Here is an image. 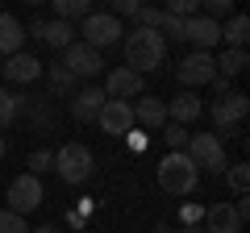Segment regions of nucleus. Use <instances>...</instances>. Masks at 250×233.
I'll use <instances>...</instances> for the list:
<instances>
[{
    "label": "nucleus",
    "instance_id": "f257e3e1",
    "mask_svg": "<svg viewBox=\"0 0 250 233\" xmlns=\"http://www.w3.org/2000/svg\"><path fill=\"white\" fill-rule=\"evenodd\" d=\"M167 63V38L159 29H134L125 34V67L138 75H150Z\"/></svg>",
    "mask_w": 250,
    "mask_h": 233
},
{
    "label": "nucleus",
    "instance_id": "f03ea898",
    "mask_svg": "<svg viewBox=\"0 0 250 233\" xmlns=\"http://www.w3.org/2000/svg\"><path fill=\"white\" fill-rule=\"evenodd\" d=\"M154 179H159V192H167V196H192L200 188V167L184 150H167V158H159Z\"/></svg>",
    "mask_w": 250,
    "mask_h": 233
},
{
    "label": "nucleus",
    "instance_id": "7ed1b4c3",
    "mask_svg": "<svg viewBox=\"0 0 250 233\" xmlns=\"http://www.w3.org/2000/svg\"><path fill=\"white\" fill-rule=\"evenodd\" d=\"M54 171H59V179L62 183H88L92 179V171H96V158H92V150L83 142H67L59 146V154H54Z\"/></svg>",
    "mask_w": 250,
    "mask_h": 233
},
{
    "label": "nucleus",
    "instance_id": "20e7f679",
    "mask_svg": "<svg viewBox=\"0 0 250 233\" xmlns=\"http://www.w3.org/2000/svg\"><path fill=\"white\" fill-rule=\"evenodd\" d=\"M184 154L196 162V167L213 171V175H225V146H221L217 134H192L188 146H184Z\"/></svg>",
    "mask_w": 250,
    "mask_h": 233
},
{
    "label": "nucleus",
    "instance_id": "39448f33",
    "mask_svg": "<svg viewBox=\"0 0 250 233\" xmlns=\"http://www.w3.org/2000/svg\"><path fill=\"white\" fill-rule=\"evenodd\" d=\"M83 42L92 46V50H104V46H117L121 42V17H113V13H88L83 17Z\"/></svg>",
    "mask_w": 250,
    "mask_h": 233
},
{
    "label": "nucleus",
    "instance_id": "423d86ee",
    "mask_svg": "<svg viewBox=\"0 0 250 233\" xmlns=\"http://www.w3.org/2000/svg\"><path fill=\"white\" fill-rule=\"evenodd\" d=\"M175 75H179V83H184L188 92H196V88H205V83H213V75H217V58H213L208 50H192L188 58H179Z\"/></svg>",
    "mask_w": 250,
    "mask_h": 233
},
{
    "label": "nucleus",
    "instance_id": "0eeeda50",
    "mask_svg": "<svg viewBox=\"0 0 250 233\" xmlns=\"http://www.w3.org/2000/svg\"><path fill=\"white\" fill-rule=\"evenodd\" d=\"M62 67H67L75 79H96V75L104 71V58H100V50H92L88 42H71L62 50Z\"/></svg>",
    "mask_w": 250,
    "mask_h": 233
},
{
    "label": "nucleus",
    "instance_id": "6e6552de",
    "mask_svg": "<svg viewBox=\"0 0 250 233\" xmlns=\"http://www.w3.org/2000/svg\"><path fill=\"white\" fill-rule=\"evenodd\" d=\"M4 200H9V213H34L38 204H42V179L38 175H17V179L9 183V192H4Z\"/></svg>",
    "mask_w": 250,
    "mask_h": 233
},
{
    "label": "nucleus",
    "instance_id": "1a4fd4ad",
    "mask_svg": "<svg viewBox=\"0 0 250 233\" xmlns=\"http://www.w3.org/2000/svg\"><path fill=\"white\" fill-rule=\"evenodd\" d=\"M96 125L104 129L108 137H125L134 129V104H129V100H104L100 113H96Z\"/></svg>",
    "mask_w": 250,
    "mask_h": 233
},
{
    "label": "nucleus",
    "instance_id": "9d476101",
    "mask_svg": "<svg viewBox=\"0 0 250 233\" xmlns=\"http://www.w3.org/2000/svg\"><path fill=\"white\" fill-rule=\"evenodd\" d=\"M246 113H250V100L242 96V92H233V88L213 104V121H217V129H229V134H238V129H242Z\"/></svg>",
    "mask_w": 250,
    "mask_h": 233
},
{
    "label": "nucleus",
    "instance_id": "9b49d317",
    "mask_svg": "<svg viewBox=\"0 0 250 233\" xmlns=\"http://www.w3.org/2000/svg\"><path fill=\"white\" fill-rule=\"evenodd\" d=\"M184 42H192V50H208L213 54V46H221V21L205 17V13L188 17L184 21Z\"/></svg>",
    "mask_w": 250,
    "mask_h": 233
},
{
    "label": "nucleus",
    "instance_id": "f8f14e48",
    "mask_svg": "<svg viewBox=\"0 0 250 233\" xmlns=\"http://www.w3.org/2000/svg\"><path fill=\"white\" fill-rule=\"evenodd\" d=\"M42 67H46V63H38L29 50H17V54L4 58L0 71H4V79H9V83H21V88H25V83H38V79H42Z\"/></svg>",
    "mask_w": 250,
    "mask_h": 233
},
{
    "label": "nucleus",
    "instance_id": "ddd939ff",
    "mask_svg": "<svg viewBox=\"0 0 250 233\" xmlns=\"http://www.w3.org/2000/svg\"><path fill=\"white\" fill-rule=\"evenodd\" d=\"M104 96L108 100H129V96H142V75L129 71V67H113L104 79Z\"/></svg>",
    "mask_w": 250,
    "mask_h": 233
},
{
    "label": "nucleus",
    "instance_id": "4468645a",
    "mask_svg": "<svg viewBox=\"0 0 250 233\" xmlns=\"http://www.w3.org/2000/svg\"><path fill=\"white\" fill-rule=\"evenodd\" d=\"M104 88H96V83H92V88H80L71 96V116L75 121H96V113H100V104H104Z\"/></svg>",
    "mask_w": 250,
    "mask_h": 233
},
{
    "label": "nucleus",
    "instance_id": "2eb2a0df",
    "mask_svg": "<svg viewBox=\"0 0 250 233\" xmlns=\"http://www.w3.org/2000/svg\"><path fill=\"white\" fill-rule=\"evenodd\" d=\"M200 113H205V104L196 92H179L175 100H167V121H175V125H192Z\"/></svg>",
    "mask_w": 250,
    "mask_h": 233
},
{
    "label": "nucleus",
    "instance_id": "dca6fc26",
    "mask_svg": "<svg viewBox=\"0 0 250 233\" xmlns=\"http://www.w3.org/2000/svg\"><path fill=\"white\" fill-rule=\"evenodd\" d=\"M134 125L163 129V125H167V100H159V96H142V100L134 104Z\"/></svg>",
    "mask_w": 250,
    "mask_h": 233
},
{
    "label": "nucleus",
    "instance_id": "f3484780",
    "mask_svg": "<svg viewBox=\"0 0 250 233\" xmlns=\"http://www.w3.org/2000/svg\"><path fill=\"white\" fill-rule=\"evenodd\" d=\"M205 233H242V221L233 204H213L205 208Z\"/></svg>",
    "mask_w": 250,
    "mask_h": 233
},
{
    "label": "nucleus",
    "instance_id": "a211bd4d",
    "mask_svg": "<svg viewBox=\"0 0 250 233\" xmlns=\"http://www.w3.org/2000/svg\"><path fill=\"white\" fill-rule=\"evenodd\" d=\"M21 46H25V29H21V21L13 17V13H0V54L9 58V54H17Z\"/></svg>",
    "mask_w": 250,
    "mask_h": 233
},
{
    "label": "nucleus",
    "instance_id": "6ab92c4d",
    "mask_svg": "<svg viewBox=\"0 0 250 233\" xmlns=\"http://www.w3.org/2000/svg\"><path fill=\"white\" fill-rule=\"evenodd\" d=\"M221 42L233 46V50H246V42H250V17L246 13H233V17L221 21Z\"/></svg>",
    "mask_w": 250,
    "mask_h": 233
},
{
    "label": "nucleus",
    "instance_id": "aec40b11",
    "mask_svg": "<svg viewBox=\"0 0 250 233\" xmlns=\"http://www.w3.org/2000/svg\"><path fill=\"white\" fill-rule=\"evenodd\" d=\"M42 75H46V83H50V92H54V96H75V92H80V79H75V75L67 71L62 63L42 67Z\"/></svg>",
    "mask_w": 250,
    "mask_h": 233
},
{
    "label": "nucleus",
    "instance_id": "412c9836",
    "mask_svg": "<svg viewBox=\"0 0 250 233\" xmlns=\"http://www.w3.org/2000/svg\"><path fill=\"white\" fill-rule=\"evenodd\" d=\"M42 42L50 46V50H67V46L75 42V25H71V21H59V17H54V21H46Z\"/></svg>",
    "mask_w": 250,
    "mask_h": 233
},
{
    "label": "nucleus",
    "instance_id": "4be33fe9",
    "mask_svg": "<svg viewBox=\"0 0 250 233\" xmlns=\"http://www.w3.org/2000/svg\"><path fill=\"white\" fill-rule=\"evenodd\" d=\"M246 50H233V46H225L221 50V58H217V75H225V79H233V75H242L246 71Z\"/></svg>",
    "mask_w": 250,
    "mask_h": 233
},
{
    "label": "nucleus",
    "instance_id": "5701e85b",
    "mask_svg": "<svg viewBox=\"0 0 250 233\" xmlns=\"http://www.w3.org/2000/svg\"><path fill=\"white\" fill-rule=\"evenodd\" d=\"M50 9L59 21H83L92 13V0H50Z\"/></svg>",
    "mask_w": 250,
    "mask_h": 233
},
{
    "label": "nucleus",
    "instance_id": "b1692460",
    "mask_svg": "<svg viewBox=\"0 0 250 233\" xmlns=\"http://www.w3.org/2000/svg\"><path fill=\"white\" fill-rule=\"evenodd\" d=\"M159 134H163V142H167V150H184L188 137H192V134H188V125H175V121H167Z\"/></svg>",
    "mask_w": 250,
    "mask_h": 233
},
{
    "label": "nucleus",
    "instance_id": "393cba45",
    "mask_svg": "<svg viewBox=\"0 0 250 233\" xmlns=\"http://www.w3.org/2000/svg\"><path fill=\"white\" fill-rule=\"evenodd\" d=\"M25 171H29V175H38V179H42L46 171H54V150H34V154H29V158H25Z\"/></svg>",
    "mask_w": 250,
    "mask_h": 233
},
{
    "label": "nucleus",
    "instance_id": "a878e982",
    "mask_svg": "<svg viewBox=\"0 0 250 233\" xmlns=\"http://www.w3.org/2000/svg\"><path fill=\"white\" fill-rule=\"evenodd\" d=\"M13 121H17V96L0 88V129H9Z\"/></svg>",
    "mask_w": 250,
    "mask_h": 233
},
{
    "label": "nucleus",
    "instance_id": "bb28decb",
    "mask_svg": "<svg viewBox=\"0 0 250 233\" xmlns=\"http://www.w3.org/2000/svg\"><path fill=\"white\" fill-rule=\"evenodd\" d=\"M0 233H29V225H25V216H21V213L0 208Z\"/></svg>",
    "mask_w": 250,
    "mask_h": 233
},
{
    "label": "nucleus",
    "instance_id": "cd10ccee",
    "mask_svg": "<svg viewBox=\"0 0 250 233\" xmlns=\"http://www.w3.org/2000/svg\"><path fill=\"white\" fill-rule=\"evenodd\" d=\"M229 188L238 192V196H246V188H250V167L246 162H233L229 167Z\"/></svg>",
    "mask_w": 250,
    "mask_h": 233
},
{
    "label": "nucleus",
    "instance_id": "c85d7f7f",
    "mask_svg": "<svg viewBox=\"0 0 250 233\" xmlns=\"http://www.w3.org/2000/svg\"><path fill=\"white\" fill-rule=\"evenodd\" d=\"M159 17H163V9H154V4H138V13H134L138 29H159Z\"/></svg>",
    "mask_w": 250,
    "mask_h": 233
},
{
    "label": "nucleus",
    "instance_id": "c756f323",
    "mask_svg": "<svg viewBox=\"0 0 250 233\" xmlns=\"http://www.w3.org/2000/svg\"><path fill=\"white\" fill-rule=\"evenodd\" d=\"M159 34H163V38H175V42H184V17L163 13V17H159Z\"/></svg>",
    "mask_w": 250,
    "mask_h": 233
},
{
    "label": "nucleus",
    "instance_id": "7c9ffc66",
    "mask_svg": "<svg viewBox=\"0 0 250 233\" xmlns=\"http://www.w3.org/2000/svg\"><path fill=\"white\" fill-rule=\"evenodd\" d=\"M163 13H171V17H196V13H200V0H167V9H163Z\"/></svg>",
    "mask_w": 250,
    "mask_h": 233
},
{
    "label": "nucleus",
    "instance_id": "2f4dec72",
    "mask_svg": "<svg viewBox=\"0 0 250 233\" xmlns=\"http://www.w3.org/2000/svg\"><path fill=\"white\" fill-rule=\"evenodd\" d=\"M200 9H205V17L221 21V17H233V0H200Z\"/></svg>",
    "mask_w": 250,
    "mask_h": 233
},
{
    "label": "nucleus",
    "instance_id": "473e14b6",
    "mask_svg": "<svg viewBox=\"0 0 250 233\" xmlns=\"http://www.w3.org/2000/svg\"><path fill=\"white\" fill-rule=\"evenodd\" d=\"M138 4H142V0H108V13H113V17H134Z\"/></svg>",
    "mask_w": 250,
    "mask_h": 233
},
{
    "label": "nucleus",
    "instance_id": "72a5a7b5",
    "mask_svg": "<svg viewBox=\"0 0 250 233\" xmlns=\"http://www.w3.org/2000/svg\"><path fill=\"white\" fill-rule=\"evenodd\" d=\"M179 216H184V225H200V221H205V208H200V204H184Z\"/></svg>",
    "mask_w": 250,
    "mask_h": 233
},
{
    "label": "nucleus",
    "instance_id": "f704fd0d",
    "mask_svg": "<svg viewBox=\"0 0 250 233\" xmlns=\"http://www.w3.org/2000/svg\"><path fill=\"white\" fill-rule=\"evenodd\" d=\"M25 29V38H42V29H46V17H34L29 25H21Z\"/></svg>",
    "mask_w": 250,
    "mask_h": 233
},
{
    "label": "nucleus",
    "instance_id": "c9c22d12",
    "mask_svg": "<svg viewBox=\"0 0 250 233\" xmlns=\"http://www.w3.org/2000/svg\"><path fill=\"white\" fill-rule=\"evenodd\" d=\"M125 137H129V150H138V154L146 150V134H134V129H129V134H125Z\"/></svg>",
    "mask_w": 250,
    "mask_h": 233
},
{
    "label": "nucleus",
    "instance_id": "e433bc0d",
    "mask_svg": "<svg viewBox=\"0 0 250 233\" xmlns=\"http://www.w3.org/2000/svg\"><path fill=\"white\" fill-rule=\"evenodd\" d=\"M67 225L71 229H83V213H67Z\"/></svg>",
    "mask_w": 250,
    "mask_h": 233
},
{
    "label": "nucleus",
    "instance_id": "4c0bfd02",
    "mask_svg": "<svg viewBox=\"0 0 250 233\" xmlns=\"http://www.w3.org/2000/svg\"><path fill=\"white\" fill-rule=\"evenodd\" d=\"M29 233H59L54 225H42V229H29Z\"/></svg>",
    "mask_w": 250,
    "mask_h": 233
},
{
    "label": "nucleus",
    "instance_id": "58836bf2",
    "mask_svg": "<svg viewBox=\"0 0 250 233\" xmlns=\"http://www.w3.org/2000/svg\"><path fill=\"white\" fill-rule=\"evenodd\" d=\"M4 154H9V142H4V134H0V158H4Z\"/></svg>",
    "mask_w": 250,
    "mask_h": 233
},
{
    "label": "nucleus",
    "instance_id": "ea45409f",
    "mask_svg": "<svg viewBox=\"0 0 250 233\" xmlns=\"http://www.w3.org/2000/svg\"><path fill=\"white\" fill-rule=\"evenodd\" d=\"M154 233H175V229H171V225H159V229H154Z\"/></svg>",
    "mask_w": 250,
    "mask_h": 233
},
{
    "label": "nucleus",
    "instance_id": "a19ab883",
    "mask_svg": "<svg viewBox=\"0 0 250 233\" xmlns=\"http://www.w3.org/2000/svg\"><path fill=\"white\" fill-rule=\"evenodd\" d=\"M25 4H50V0H25Z\"/></svg>",
    "mask_w": 250,
    "mask_h": 233
},
{
    "label": "nucleus",
    "instance_id": "79ce46f5",
    "mask_svg": "<svg viewBox=\"0 0 250 233\" xmlns=\"http://www.w3.org/2000/svg\"><path fill=\"white\" fill-rule=\"evenodd\" d=\"M200 233H205V229H200Z\"/></svg>",
    "mask_w": 250,
    "mask_h": 233
}]
</instances>
